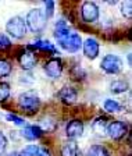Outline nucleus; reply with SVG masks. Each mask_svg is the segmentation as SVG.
I'll list each match as a JSON object with an SVG mask.
<instances>
[{
	"label": "nucleus",
	"instance_id": "nucleus-1",
	"mask_svg": "<svg viewBox=\"0 0 132 156\" xmlns=\"http://www.w3.org/2000/svg\"><path fill=\"white\" fill-rule=\"evenodd\" d=\"M46 23H47V18L45 16V11L40 9H32L26 14L25 18V24L32 32H40L43 31L46 27Z\"/></svg>",
	"mask_w": 132,
	"mask_h": 156
},
{
	"label": "nucleus",
	"instance_id": "nucleus-2",
	"mask_svg": "<svg viewBox=\"0 0 132 156\" xmlns=\"http://www.w3.org/2000/svg\"><path fill=\"white\" fill-rule=\"evenodd\" d=\"M18 105L21 107V110L26 112V113H33L38 110L39 105H40V99L36 95V92L28 91L18 96Z\"/></svg>",
	"mask_w": 132,
	"mask_h": 156
},
{
	"label": "nucleus",
	"instance_id": "nucleus-3",
	"mask_svg": "<svg viewBox=\"0 0 132 156\" xmlns=\"http://www.w3.org/2000/svg\"><path fill=\"white\" fill-rule=\"evenodd\" d=\"M6 31H7V34H10L14 39L24 38L26 34L25 20L19 16H16V17H13V18H10L6 24Z\"/></svg>",
	"mask_w": 132,
	"mask_h": 156
},
{
	"label": "nucleus",
	"instance_id": "nucleus-4",
	"mask_svg": "<svg viewBox=\"0 0 132 156\" xmlns=\"http://www.w3.org/2000/svg\"><path fill=\"white\" fill-rule=\"evenodd\" d=\"M100 67L103 71H106L107 74H118V73L123 71V60L116 55H107L103 57L102 63H100Z\"/></svg>",
	"mask_w": 132,
	"mask_h": 156
},
{
	"label": "nucleus",
	"instance_id": "nucleus-5",
	"mask_svg": "<svg viewBox=\"0 0 132 156\" xmlns=\"http://www.w3.org/2000/svg\"><path fill=\"white\" fill-rule=\"evenodd\" d=\"M58 45L61 46L64 50H67V52L77 53L81 49V46H82V39H81V36L78 34L70 32L67 36H64L63 39L58 41Z\"/></svg>",
	"mask_w": 132,
	"mask_h": 156
},
{
	"label": "nucleus",
	"instance_id": "nucleus-6",
	"mask_svg": "<svg viewBox=\"0 0 132 156\" xmlns=\"http://www.w3.org/2000/svg\"><path fill=\"white\" fill-rule=\"evenodd\" d=\"M107 134L110 135V138L113 140H121L124 136L127 135L128 133V124L124 123V121H111L110 124H107V128H106Z\"/></svg>",
	"mask_w": 132,
	"mask_h": 156
},
{
	"label": "nucleus",
	"instance_id": "nucleus-7",
	"mask_svg": "<svg viewBox=\"0 0 132 156\" xmlns=\"http://www.w3.org/2000/svg\"><path fill=\"white\" fill-rule=\"evenodd\" d=\"M81 16L85 23H95L99 18V7L93 2H85L81 7Z\"/></svg>",
	"mask_w": 132,
	"mask_h": 156
},
{
	"label": "nucleus",
	"instance_id": "nucleus-8",
	"mask_svg": "<svg viewBox=\"0 0 132 156\" xmlns=\"http://www.w3.org/2000/svg\"><path fill=\"white\" fill-rule=\"evenodd\" d=\"M45 71L50 78H58L63 73V62L61 58L53 57L45 64Z\"/></svg>",
	"mask_w": 132,
	"mask_h": 156
},
{
	"label": "nucleus",
	"instance_id": "nucleus-9",
	"mask_svg": "<svg viewBox=\"0 0 132 156\" xmlns=\"http://www.w3.org/2000/svg\"><path fill=\"white\" fill-rule=\"evenodd\" d=\"M82 48H84V55L86 56L89 60H95L99 56V42L93 38H88L85 42H82Z\"/></svg>",
	"mask_w": 132,
	"mask_h": 156
},
{
	"label": "nucleus",
	"instance_id": "nucleus-10",
	"mask_svg": "<svg viewBox=\"0 0 132 156\" xmlns=\"http://www.w3.org/2000/svg\"><path fill=\"white\" fill-rule=\"evenodd\" d=\"M18 63L24 70H31V68H33L36 66L38 58H36V56L33 55L32 52H29V50H23V52L18 55Z\"/></svg>",
	"mask_w": 132,
	"mask_h": 156
},
{
	"label": "nucleus",
	"instance_id": "nucleus-11",
	"mask_svg": "<svg viewBox=\"0 0 132 156\" xmlns=\"http://www.w3.org/2000/svg\"><path fill=\"white\" fill-rule=\"evenodd\" d=\"M82 133H84V123L81 120H72L65 127V134H67V136L71 138V140L79 138L82 135Z\"/></svg>",
	"mask_w": 132,
	"mask_h": 156
},
{
	"label": "nucleus",
	"instance_id": "nucleus-12",
	"mask_svg": "<svg viewBox=\"0 0 132 156\" xmlns=\"http://www.w3.org/2000/svg\"><path fill=\"white\" fill-rule=\"evenodd\" d=\"M23 136L28 141H35L43 135V131L39 126H25L21 131Z\"/></svg>",
	"mask_w": 132,
	"mask_h": 156
},
{
	"label": "nucleus",
	"instance_id": "nucleus-13",
	"mask_svg": "<svg viewBox=\"0 0 132 156\" xmlns=\"http://www.w3.org/2000/svg\"><path fill=\"white\" fill-rule=\"evenodd\" d=\"M58 96H60V99H61V102H64L65 105H72L77 102V98H78V94L77 91H75L74 88L71 87H64L60 91V94H58Z\"/></svg>",
	"mask_w": 132,
	"mask_h": 156
},
{
	"label": "nucleus",
	"instance_id": "nucleus-14",
	"mask_svg": "<svg viewBox=\"0 0 132 156\" xmlns=\"http://www.w3.org/2000/svg\"><path fill=\"white\" fill-rule=\"evenodd\" d=\"M28 48L29 49H39V50H43V52H50V53H53V55L57 53L54 45L50 43L49 41H40V39H39V41H36V42L29 43Z\"/></svg>",
	"mask_w": 132,
	"mask_h": 156
},
{
	"label": "nucleus",
	"instance_id": "nucleus-15",
	"mask_svg": "<svg viewBox=\"0 0 132 156\" xmlns=\"http://www.w3.org/2000/svg\"><path fill=\"white\" fill-rule=\"evenodd\" d=\"M68 34H70V28H68L67 23H64L63 20H60V21H57L54 25V36L57 41H60V39H63L64 36H67Z\"/></svg>",
	"mask_w": 132,
	"mask_h": 156
},
{
	"label": "nucleus",
	"instance_id": "nucleus-16",
	"mask_svg": "<svg viewBox=\"0 0 132 156\" xmlns=\"http://www.w3.org/2000/svg\"><path fill=\"white\" fill-rule=\"evenodd\" d=\"M103 107L107 113H121L124 110L123 105L118 103L117 101H113V99H106L103 103Z\"/></svg>",
	"mask_w": 132,
	"mask_h": 156
},
{
	"label": "nucleus",
	"instance_id": "nucleus-17",
	"mask_svg": "<svg viewBox=\"0 0 132 156\" xmlns=\"http://www.w3.org/2000/svg\"><path fill=\"white\" fill-rule=\"evenodd\" d=\"M128 89V82L125 80H116L110 84V91L113 94L118 95V94H124Z\"/></svg>",
	"mask_w": 132,
	"mask_h": 156
},
{
	"label": "nucleus",
	"instance_id": "nucleus-18",
	"mask_svg": "<svg viewBox=\"0 0 132 156\" xmlns=\"http://www.w3.org/2000/svg\"><path fill=\"white\" fill-rule=\"evenodd\" d=\"M78 145L72 141L70 142H65L61 146V156H78Z\"/></svg>",
	"mask_w": 132,
	"mask_h": 156
},
{
	"label": "nucleus",
	"instance_id": "nucleus-19",
	"mask_svg": "<svg viewBox=\"0 0 132 156\" xmlns=\"http://www.w3.org/2000/svg\"><path fill=\"white\" fill-rule=\"evenodd\" d=\"M106 119L104 117H99V119H96V120L93 121V124H92V128H93V131L97 134V135H103L104 133H106V128H107V123H106Z\"/></svg>",
	"mask_w": 132,
	"mask_h": 156
},
{
	"label": "nucleus",
	"instance_id": "nucleus-20",
	"mask_svg": "<svg viewBox=\"0 0 132 156\" xmlns=\"http://www.w3.org/2000/svg\"><path fill=\"white\" fill-rule=\"evenodd\" d=\"M86 156H110V155H109V151L103 145H92L88 149Z\"/></svg>",
	"mask_w": 132,
	"mask_h": 156
},
{
	"label": "nucleus",
	"instance_id": "nucleus-21",
	"mask_svg": "<svg viewBox=\"0 0 132 156\" xmlns=\"http://www.w3.org/2000/svg\"><path fill=\"white\" fill-rule=\"evenodd\" d=\"M11 73V64L4 58H0V78H4Z\"/></svg>",
	"mask_w": 132,
	"mask_h": 156
},
{
	"label": "nucleus",
	"instance_id": "nucleus-22",
	"mask_svg": "<svg viewBox=\"0 0 132 156\" xmlns=\"http://www.w3.org/2000/svg\"><path fill=\"white\" fill-rule=\"evenodd\" d=\"M121 13L127 18H131L132 17V2L131 0H127V2L121 3Z\"/></svg>",
	"mask_w": 132,
	"mask_h": 156
},
{
	"label": "nucleus",
	"instance_id": "nucleus-23",
	"mask_svg": "<svg viewBox=\"0 0 132 156\" xmlns=\"http://www.w3.org/2000/svg\"><path fill=\"white\" fill-rule=\"evenodd\" d=\"M10 96V85L7 82H0V103Z\"/></svg>",
	"mask_w": 132,
	"mask_h": 156
},
{
	"label": "nucleus",
	"instance_id": "nucleus-24",
	"mask_svg": "<svg viewBox=\"0 0 132 156\" xmlns=\"http://www.w3.org/2000/svg\"><path fill=\"white\" fill-rule=\"evenodd\" d=\"M9 48H11V41L4 34H0V50H7Z\"/></svg>",
	"mask_w": 132,
	"mask_h": 156
},
{
	"label": "nucleus",
	"instance_id": "nucleus-25",
	"mask_svg": "<svg viewBox=\"0 0 132 156\" xmlns=\"http://www.w3.org/2000/svg\"><path fill=\"white\" fill-rule=\"evenodd\" d=\"M45 7H46V11H45L46 18L53 17V14H54V3L52 0H47V2H45Z\"/></svg>",
	"mask_w": 132,
	"mask_h": 156
},
{
	"label": "nucleus",
	"instance_id": "nucleus-26",
	"mask_svg": "<svg viewBox=\"0 0 132 156\" xmlns=\"http://www.w3.org/2000/svg\"><path fill=\"white\" fill-rule=\"evenodd\" d=\"M7 145H9V142H7V136L0 131V156L4 155V152H6V149H7Z\"/></svg>",
	"mask_w": 132,
	"mask_h": 156
},
{
	"label": "nucleus",
	"instance_id": "nucleus-27",
	"mask_svg": "<svg viewBox=\"0 0 132 156\" xmlns=\"http://www.w3.org/2000/svg\"><path fill=\"white\" fill-rule=\"evenodd\" d=\"M6 119H7L9 121H11V123L17 124V126H24V124H25V121H24L23 119H21V117L14 116V114H7Z\"/></svg>",
	"mask_w": 132,
	"mask_h": 156
},
{
	"label": "nucleus",
	"instance_id": "nucleus-28",
	"mask_svg": "<svg viewBox=\"0 0 132 156\" xmlns=\"http://www.w3.org/2000/svg\"><path fill=\"white\" fill-rule=\"evenodd\" d=\"M38 156H52V155H50V152L47 151V148L40 146V148H39V155Z\"/></svg>",
	"mask_w": 132,
	"mask_h": 156
},
{
	"label": "nucleus",
	"instance_id": "nucleus-29",
	"mask_svg": "<svg viewBox=\"0 0 132 156\" xmlns=\"http://www.w3.org/2000/svg\"><path fill=\"white\" fill-rule=\"evenodd\" d=\"M9 156H18V153H10Z\"/></svg>",
	"mask_w": 132,
	"mask_h": 156
}]
</instances>
